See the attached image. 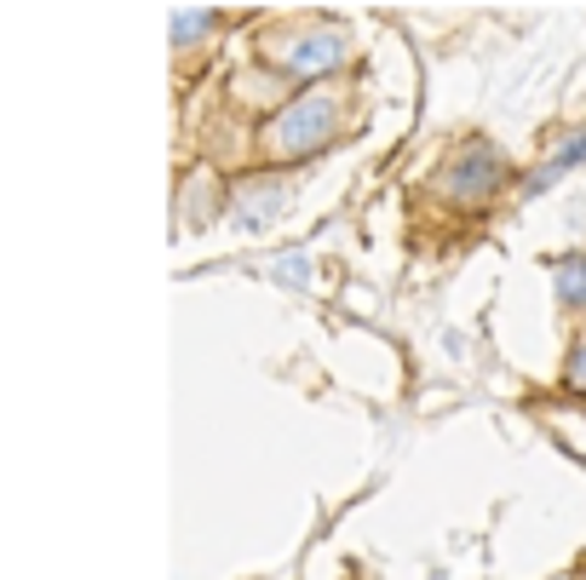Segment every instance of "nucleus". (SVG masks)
<instances>
[{
  "instance_id": "nucleus-1",
  "label": "nucleus",
  "mask_w": 586,
  "mask_h": 580,
  "mask_svg": "<svg viewBox=\"0 0 586 580\" xmlns=\"http://www.w3.org/2000/svg\"><path fill=\"white\" fill-rule=\"evenodd\" d=\"M328 121H334V104H328V98H305V104H294L283 121H276L270 127V144L276 149H311L317 138H328Z\"/></svg>"
},
{
  "instance_id": "nucleus-2",
  "label": "nucleus",
  "mask_w": 586,
  "mask_h": 580,
  "mask_svg": "<svg viewBox=\"0 0 586 580\" xmlns=\"http://www.w3.org/2000/svg\"><path fill=\"white\" fill-rule=\"evenodd\" d=\"M449 167H454V172H449L454 196H483V190L500 185V156H495V144H483V138H472V144L454 149Z\"/></svg>"
},
{
  "instance_id": "nucleus-3",
  "label": "nucleus",
  "mask_w": 586,
  "mask_h": 580,
  "mask_svg": "<svg viewBox=\"0 0 586 580\" xmlns=\"http://www.w3.org/2000/svg\"><path fill=\"white\" fill-rule=\"evenodd\" d=\"M345 58V41L340 35H299V41H288L283 46V69L294 75V81H317V75H328V69H334Z\"/></svg>"
},
{
  "instance_id": "nucleus-4",
  "label": "nucleus",
  "mask_w": 586,
  "mask_h": 580,
  "mask_svg": "<svg viewBox=\"0 0 586 580\" xmlns=\"http://www.w3.org/2000/svg\"><path fill=\"white\" fill-rule=\"evenodd\" d=\"M557 293H564V305H586V254L557 265Z\"/></svg>"
},
{
  "instance_id": "nucleus-5",
  "label": "nucleus",
  "mask_w": 586,
  "mask_h": 580,
  "mask_svg": "<svg viewBox=\"0 0 586 580\" xmlns=\"http://www.w3.org/2000/svg\"><path fill=\"white\" fill-rule=\"evenodd\" d=\"M575 161H586V138H575V144L564 149V156H557V161H546L541 172H534V179H529V196H534V190H546V185H557V179H564V172H570Z\"/></svg>"
},
{
  "instance_id": "nucleus-6",
  "label": "nucleus",
  "mask_w": 586,
  "mask_h": 580,
  "mask_svg": "<svg viewBox=\"0 0 586 580\" xmlns=\"http://www.w3.org/2000/svg\"><path fill=\"white\" fill-rule=\"evenodd\" d=\"M570 386H575V391H586V345L570 357Z\"/></svg>"
}]
</instances>
